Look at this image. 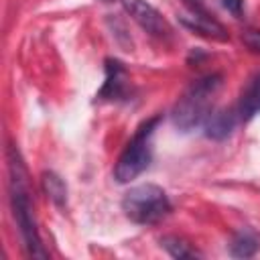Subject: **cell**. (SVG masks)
I'll use <instances>...</instances> for the list:
<instances>
[{"instance_id":"cell-1","label":"cell","mask_w":260,"mask_h":260,"mask_svg":"<svg viewBox=\"0 0 260 260\" xmlns=\"http://www.w3.org/2000/svg\"><path fill=\"white\" fill-rule=\"evenodd\" d=\"M8 160V193H10V205H12V215L18 225L22 246L28 256L32 258H47V250L43 246L39 225L35 219V209H32V199H30V189H28V175L22 162L20 152L16 146H8L6 152Z\"/></svg>"},{"instance_id":"cell-2","label":"cell","mask_w":260,"mask_h":260,"mask_svg":"<svg viewBox=\"0 0 260 260\" xmlns=\"http://www.w3.org/2000/svg\"><path fill=\"white\" fill-rule=\"evenodd\" d=\"M221 85V75L211 73L191 83L183 98L173 108V124L181 132H191L201 126L211 114V100Z\"/></svg>"},{"instance_id":"cell-3","label":"cell","mask_w":260,"mask_h":260,"mask_svg":"<svg viewBox=\"0 0 260 260\" xmlns=\"http://www.w3.org/2000/svg\"><path fill=\"white\" fill-rule=\"evenodd\" d=\"M122 209L126 217L138 225H152L158 223L162 217H167L173 209L169 195L152 183L132 187L124 199H122Z\"/></svg>"},{"instance_id":"cell-4","label":"cell","mask_w":260,"mask_h":260,"mask_svg":"<svg viewBox=\"0 0 260 260\" xmlns=\"http://www.w3.org/2000/svg\"><path fill=\"white\" fill-rule=\"evenodd\" d=\"M158 122H160V116H152L136 128L134 136L130 138V142L126 144V148L122 150L114 167V177L118 183H130L150 165V158H152L150 140H152V134Z\"/></svg>"},{"instance_id":"cell-5","label":"cell","mask_w":260,"mask_h":260,"mask_svg":"<svg viewBox=\"0 0 260 260\" xmlns=\"http://www.w3.org/2000/svg\"><path fill=\"white\" fill-rule=\"evenodd\" d=\"M122 4L126 8V12L132 16V20L138 22L140 28H144L148 35H152L156 39H167L171 35L169 22L146 0H122Z\"/></svg>"},{"instance_id":"cell-6","label":"cell","mask_w":260,"mask_h":260,"mask_svg":"<svg viewBox=\"0 0 260 260\" xmlns=\"http://www.w3.org/2000/svg\"><path fill=\"white\" fill-rule=\"evenodd\" d=\"M126 95H128V77L124 65L116 59H106V81L98 91V100L116 102V100H124Z\"/></svg>"},{"instance_id":"cell-7","label":"cell","mask_w":260,"mask_h":260,"mask_svg":"<svg viewBox=\"0 0 260 260\" xmlns=\"http://www.w3.org/2000/svg\"><path fill=\"white\" fill-rule=\"evenodd\" d=\"M240 116H238V110L236 108H221V110H215L207 116V120L203 122L205 126V136L207 138H213V140H223L228 138L236 124H238Z\"/></svg>"},{"instance_id":"cell-8","label":"cell","mask_w":260,"mask_h":260,"mask_svg":"<svg viewBox=\"0 0 260 260\" xmlns=\"http://www.w3.org/2000/svg\"><path fill=\"white\" fill-rule=\"evenodd\" d=\"M238 110V116L240 120H252L256 114H260V73L254 75L246 87L242 89V95H240V102L236 106Z\"/></svg>"},{"instance_id":"cell-9","label":"cell","mask_w":260,"mask_h":260,"mask_svg":"<svg viewBox=\"0 0 260 260\" xmlns=\"http://www.w3.org/2000/svg\"><path fill=\"white\" fill-rule=\"evenodd\" d=\"M260 248V236L254 230H240L230 244V252L234 258H252Z\"/></svg>"},{"instance_id":"cell-10","label":"cell","mask_w":260,"mask_h":260,"mask_svg":"<svg viewBox=\"0 0 260 260\" xmlns=\"http://www.w3.org/2000/svg\"><path fill=\"white\" fill-rule=\"evenodd\" d=\"M41 187L45 191V195L57 205V207H65L67 205V185L65 181L53 173V171H45L41 175Z\"/></svg>"},{"instance_id":"cell-11","label":"cell","mask_w":260,"mask_h":260,"mask_svg":"<svg viewBox=\"0 0 260 260\" xmlns=\"http://www.w3.org/2000/svg\"><path fill=\"white\" fill-rule=\"evenodd\" d=\"M160 246H162L173 258H199V256H201L195 248H191L185 240H181V238H177V236H167V238H162V240H160Z\"/></svg>"},{"instance_id":"cell-12","label":"cell","mask_w":260,"mask_h":260,"mask_svg":"<svg viewBox=\"0 0 260 260\" xmlns=\"http://www.w3.org/2000/svg\"><path fill=\"white\" fill-rule=\"evenodd\" d=\"M183 4L189 8V14L193 16V18H203V16H213V14H209V10L205 8V4H203V0H183Z\"/></svg>"},{"instance_id":"cell-13","label":"cell","mask_w":260,"mask_h":260,"mask_svg":"<svg viewBox=\"0 0 260 260\" xmlns=\"http://www.w3.org/2000/svg\"><path fill=\"white\" fill-rule=\"evenodd\" d=\"M242 41L252 53H260V30H246Z\"/></svg>"},{"instance_id":"cell-14","label":"cell","mask_w":260,"mask_h":260,"mask_svg":"<svg viewBox=\"0 0 260 260\" xmlns=\"http://www.w3.org/2000/svg\"><path fill=\"white\" fill-rule=\"evenodd\" d=\"M221 4H223V8H225L228 12H232L236 18H240V16H242L244 0H221Z\"/></svg>"}]
</instances>
